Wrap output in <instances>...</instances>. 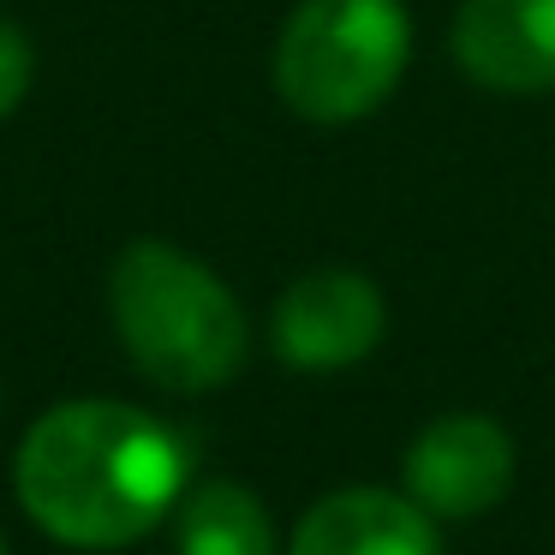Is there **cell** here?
Returning a JSON list of instances; mask_svg holds the SVG:
<instances>
[{"mask_svg": "<svg viewBox=\"0 0 555 555\" xmlns=\"http://www.w3.org/2000/svg\"><path fill=\"white\" fill-rule=\"evenodd\" d=\"M108 311L120 347L156 388L209 395L245 371L251 323L216 269L168 240H132L108 269Z\"/></svg>", "mask_w": 555, "mask_h": 555, "instance_id": "2", "label": "cell"}, {"mask_svg": "<svg viewBox=\"0 0 555 555\" xmlns=\"http://www.w3.org/2000/svg\"><path fill=\"white\" fill-rule=\"evenodd\" d=\"M180 555H275L269 507L245 483H197L180 502Z\"/></svg>", "mask_w": 555, "mask_h": 555, "instance_id": "8", "label": "cell"}, {"mask_svg": "<svg viewBox=\"0 0 555 555\" xmlns=\"http://www.w3.org/2000/svg\"><path fill=\"white\" fill-rule=\"evenodd\" d=\"M406 61L400 0H299L275 42V96L311 126H352L395 96Z\"/></svg>", "mask_w": 555, "mask_h": 555, "instance_id": "3", "label": "cell"}, {"mask_svg": "<svg viewBox=\"0 0 555 555\" xmlns=\"http://www.w3.org/2000/svg\"><path fill=\"white\" fill-rule=\"evenodd\" d=\"M388 305L359 269H311L269 311V347L293 371H347L376 352Z\"/></svg>", "mask_w": 555, "mask_h": 555, "instance_id": "4", "label": "cell"}, {"mask_svg": "<svg viewBox=\"0 0 555 555\" xmlns=\"http://www.w3.org/2000/svg\"><path fill=\"white\" fill-rule=\"evenodd\" d=\"M0 555H7V538H0Z\"/></svg>", "mask_w": 555, "mask_h": 555, "instance_id": "10", "label": "cell"}, {"mask_svg": "<svg viewBox=\"0 0 555 555\" xmlns=\"http://www.w3.org/2000/svg\"><path fill=\"white\" fill-rule=\"evenodd\" d=\"M30 78H37V54H30V37L0 18V120L18 114V102L30 96Z\"/></svg>", "mask_w": 555, "mask_h": 555, "instance_id": "9", "label": "cell"}, {"mask_svg": "<svg viewBox=\"0 0 555 555\" xmlns=\"http://www.w3.org/2000/svg\"><path fill=\"white\" fill-rule=\"evenodd\" d=\"M454 66L502 96L555 90V0H460L448 30Z\"/></svg>", "mask_w": 555, "mask_h": 555, "instance_id": "6", "label": "cell"}, {"mask_svg": "<svg viewBox=\"0 0 555 555\" xmlns=\"http://www.w3.org/2000/svg\"><path fill=\"white\" fill-rule=\"evenodd\" d=\"M185 442L144 406L66 400L25 430L13 483L25 514L73 550H126L180 507Z\"/></svg>", "mask_w": 555, "mask_h": 555, "instance_id": "1", "label": "cell"}, {"mask_svg": "<svg viewBox=\"0 0 555 555\" xmlns=\"http://www.w3.org/2000/svg\"><path fill=\"white\" fill-rule=\"evenodd\" d=\"M406 495L424 514L478 519L514 490V436L490 412H442L406 448Z\"/></svg>", "mask_w": 555, "mask_h": 555, "instance_id": "5", "label": "cell"}, {"mask_svg": "<svg viewBox=\"0 0 555 555\" xmlns=\"http://www.w3.org/2000/svg\"><path fill=\"white\" fill-rule=\"evenodd\" d=\"M287 555H442V531L400 490H335L293 526Z\"/></svg>", "mask_w": 555, "mask_h": 555, "instance_id": "7", "label": "cell"}]
</instances>
